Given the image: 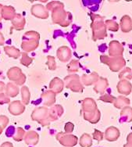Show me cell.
Instances as JSON below:
<instances>
[{
	"label": "cell",
	"instance_id": "1",
	"mask_svg": "<svg viewBox=\"0 0 132 147\" xmlns=\"http://www.w3.org/2000/svg\"><path fill=\"white\" fill-rule=\"evenodd\" d=\"M46 9L52 12V20L54 24H59L61 27H67L72 20V16L70 12L64 9L63 3L59 1H53L47 4Z\"/></svg>",
	"mask_w": 132,
	"mask_h": 147
},
{
	"label": "cell",
	"instance_id": "2",
	"mask_svg": "<svg viewBox=\"0 0 132 147\" xmlns=\"http://www.w3.org/2000/svg\"><path fill=\"white\" fill-rule=\"evenodd\" d=\"M92 24L91 27L92 29V39L93 41L104 39L106 38V26L104 22V18L98 14L91 13Z\"/></svg>",
	"mask_w": 132,
	"mask_h": 147
},
{
	"label": "cell",
	"instance_id": "3",
	"mask_svg": "<svg viewBox=\"0 0 132 147\" xmlns=\"http://www.w3.org/2000/svg\"><path fill=\"white\" fill-rule=\"evenodd\" d=\"M23 42L21 44V48L26 53L34 51L38 48L39 45L40 35L34 31H31L26 32L23 36Z\"/></svg>",
	"mask_w": 132,
	"mask_h": 147
},
{
	"label": "cell",
	"instance_id": "4",
	"mask_svg": "<svg viewBox=\"0 0 132 147\" xmlns=\"http://www.w3.org/2000/svg\"><path fill=\"white\" fill-rule=\"evenodd\" d=\"M100 61L106 64L112 72H118L122 71L126 65V61L123 57H110L108 56H101Z\"/></svg>",
	"mask_w": 132,
	"mask_h": 147
},
{
	"label": "cell",
	"instance_id": "5",
	"mask_svg": "<svg viewBox=\"0 0 132 147\" xmlns=\"http://www.w3.org/2000/svg\"><path fill=\"white\" fill-rule=\"evenodd\" d=\"M48 110L49 109L45 107H40L36 108L31 113V119L39 123L43 127L48 126L51 123L48 117Z\"/></svg>",
	"mask_w": 132,
	"mask_h": 147
},
{
	"label": "cell",
	"instance_id": "6",
	"mask_svg": "<svg viewBox=\"0 0 132 147\" xmlns=\"http://www.w3.org/2000/svg\"><path fill=\"white\" fill-rule=\"evenodd\" d=\"M64 84L66 88H69L73 92H82L84 90V85H82L81 78L77 74H70L64 78Z\"/></svg>",
	"mask_w": 132,
	"mask_h": 147
},
{
	"label": "cell",
	"instance_id": "7",
	"mask_svg": "<svg viewBox=\"0 0 132 147\" xmlns=\"http://www.w3.org/2000/svg\"><path fill=\"white\" fill-rule=\"evenodd\" d=\"M7 76L9 79L18 85H22L26 81L25 74L22 73L21 69L19 67L10 68L7 72Z\"/></svg>",
	"mask_w": 132,
	"mask_h": 147
},
{
	"label": "cell",
	"instance_id": "8",
	"mask_svg": "<svg viewBox=\"0 0 132 147\" xmlns=\"http://www.w3.org/2000/svg\"><path fill=\"white\" fill-rule=\"evenodd\" d=\"M56 139L64 146L72 147L77 143V138L76 136L64 132L58 133L56 135Z\"/></svg>",
	"mask_w": 132,
	"mask_h": 147
},
{
	"label": "cell",
	"instance_id": "9",
	"mask_svg": "<svg viewBox=\"0 0 132 147\" xmlns=\"http://www.w3.org/2000/svg\"><path fill=\"white\" fill-rule=\"evenodd\" d=\"M124 46L117 40L111 41L109 44V55L110 57H123Z\"/></svg>",
	"mask_w": 132,
	"mask_h": 147
},
{
	"label": "cell",
	"instance_id": "10",
	"mask_svg": "<svg viewBox=\"0 0 132 147\" xmlns=\"http://www.w3.org/2000/svg\"><path fill=\"white\" fill-rule=\"evenodd\" d=\"M31 13L34 17L40 19H47L49 17V13L47 9L41 4H35L31 7Z\"/></svg>",
	"mask_w": 132,
	"mask_h": 147
},
{
	"label": "cell",
	"instance_id": "11",
	"mask_svg": "<svg viewBox=\"0 0 132 147\" xmlns=\"http://www.w3.org/2000/svg\"><path fill=\"white\" fill-rule=\"evenodd\" d=\"M56 56L57 58L63 63H67L68 62L71 57H72V53L70 49L66 45L61 46L57 49L56 52Z\"/></svg>",
	"mask_w": 132,
	"mask_h": 147
},
{
	"label": "cell",
	"instance_id": "12",
	"mask_svg": "<svg viewBox=\"0 0 132 147\" xmlns=\"http://www.w3.org/2000/svg\"><path fill=\"white\" fill-rule=\"evenodd\" d=\"M98 110L96 101L92 98H86L82 101L81 113H93Z\"/></svg>",
	"mask_w": 132,
	"mask_h": 147
},
{
	"label": "cell",
	"instance_id": "13",
	"mask_svg": "<svg viewBox=\"0 0 132 147\" xmlns=\"http://www.w3.org/2000/svg\"><path fill=\"white\" fill-rule=\"evenodd\" d=\"M117 92L120 94L124 96H128L131 92L132 85L128 80H120V82L117 85Z\"/></svg>",
	"mask_w": 132,
	"mask_h": 147
},
{
	"label": "cell",
	"instance_id": "14",
	"mask_svg": "<svg viewBox=\"0 0 132 147\" xmlns=\"http://www.w3.org/2000/svg\"><path fill=\"white\" fill-rule=\"evenodd\" d=\"M9 112L14 115V116H18L21 113H23L25 110V106L19 100L13 101L9 105Z\"/></svg>",
	"mask_w": 132,
	"mask_h": 147
},
{
	"label": "cell",
	"instance_id": "15",
	"mask_svg": "<svg viewBox=\"0 0 132 147\" xmlns=\"http://www.w3.org/2000/svg\"><path fill=\"white\" fill-rule=\"evenodd\" d=\"M99 75L96 72L88 74H83L81 78V83L83 85L85 86H90L92 85H96V82L99 79Z\"/></svg>",
	"mask_w": 132,
	"mask_h": 147
},
{
	"label": "cell",
	"instance_id": "16",
	"mask_svg": "<svg viewBox=\"0 0 132 147\" xmlns=\"http://www.w3.org/2000/svg\"><path fill=\"white\" fill-rule=\"evenodd\" d=\"M63 113V108L61 105H54L48 110V117L50 121H55L62 116Z\"/></svg>",
	"mask_w": 132,
	"mask_h": 147
},
{
	"label": "cell",
	"instance_id": "17",
	"mask_svg": "<svg viewBox=\"0 0 132 147\" xmlns=\"http://www.w3.org/2000/svg\"><path fill=\"white\" fill-rule=\"evenodd\" d=\"M64 88V82L59 78H54L49 83V89L54 93H60Z\"/></svg>",
	"mask_w": 132,
	"mask_h": 147
},
{
	"label": "cell",
	"instance_id": "18",
	"mask_svg": "<svg viewBox=\"0 0 132 147\" xmlns=\"http://www.w3.org/2000/svg\"><path fill=\"white\" fill-rule=\"evenodd\" d=\"M56 94L53 91L48 90L42 94V99L43 104L45 107H52L56 102Z\"/></svg>",
	"mask_w": 132,
	"mask_h": 147
},
{
	"label": "cell",
	"instance_id": "19",
	"mask_svg": "<svg viewBox=\"0 0 132 147\" xmlns=\"http://www.w3.org/2000/svg\"><path fill=\"white\" fill-rule=\"evenodd\" d=\"M108 86H109L108 80L106 78H105L100 77L98 81L96 82V84L94 86L93 89H94V91L96 92V93L103 95V93L106 90V88H108Z\"/></svg>",
	"mask_w": 132,
	"mask_h": 147
},
{
	"label": "cell",
	"instance_id": "20",
	"mask_svg": "<svg viewBox=\"0 0 132 147\" xmlns=\"http://www.w3.org/2000/svg\"><path fill=\"white\" fill-rule=\"evenodd\" d=\"M120 28L124 33H127L132 30V20L128 15H124L122 17L120 22Z\"/></svg>",
	"mask_w": 132,
	"mask_h": 147
},
{
	"label": "cell",
	"instance_id": "21",
	"mask_svg": "<svg viewBox=\"0 0 132 147\" xmlns=\"http://www.w3.org/2000/svg\"><path fill=\"white\" fill-rule=\"evenodd\" d=\"M119 136H120V131L118 128L113 126L108 127L105 132V138L110 142L116 141L119 138Z\"/></svg>",
	"mask_w": 132,
	"mask_h": 147
},
{
	"label": "cell",
	"instance_id": "22",
	"mask_svg": "<svg viewBox=\"0 0 132 147\" xmlns=\"http://www.w3.org/2000/svg\"><path fill=\"white\" fill-rule=\"evenodd\" d=\"M16 12H15V9L13 6H3L1 11V16L2 18L5 19L6 20H13L15 16H16Z\"/></svg>",
	"mask_w": 132,
	"mask_h": 147
},
{
	"label": "cell",
	"instance_id": "23",
	"mask_svg": "<svg viewBox=\"0 0 132 147\" xmlns=\"http://www.w3.org/2000/svg\"><path fill=\"white\" fill-rule=\"evenodd\" d=\"M83 117L85 121H88L92 124H96L99 121L101 117V113L99 110H97L93 113H83Z\"/></svg>",
	"mask_w": 132,
	"mask_h": 147
},
{
	"label": "cell",
	"instance_id": "24",
	"mask_svg": "<svg viewBox=\"0 0 132 147\" xmlns=\"http://www.w3.org/2000/svg\"><path fill=\"white\" fill-rule=\"evenodd\" d=\"M12 24L13 25L14 28L17 30V31H20V30H23L24 28L25 19L21 15L17 13V14H16L13 19L12 20Z\"/></svg>",
	"mask_w": 132,
	"mask_h": 147
},
{
	"label": "cell",
	"instance_id": "25",
	"mask_svg": "<svg viewBox=\"0 0 132 147\" xmlns=\"http://www.w3.org/2000/svg\"><path fill=\"white\" fill-rule=\"evenodd\" d=\"M39 139V136L38 133L34 131H30L27 134H25L24 140L25 142L28 145H36Z\"/></svg>",
	"mask_w": 132,
	"mask_h": 147
},
{
	"label": "cell",
	"instance_id": "26",
	"mask_svg": "<svg viewBox=\"0 0 132 147\" xmlns=\"http://www.w3.org/2000/svg\"><path fill=\"white\" fill-rule=\"evenodd\" d=\"M121 121L122 122L132 121V107H126L122 109L121 112Z\"/></svg>",
	"mask_w": 132,
	"mask_h": 147
},
{
	"label": "cell",
	"instance_id": "27",
	"mask_svg": "<svg viewBox=\"0 0 132 147\" xmlns=\"http://www.w3.org/2000/svg\"><path fill=\"white\" fill-rule=\"evenodd\" d=\"M113 105L117 109H122V108L129 107L130 99L124 96H120L117 98H116L115 102H113Z\"/></svg>",
	"mask_w": 132,
	"mask_h": 147
},
{
	"label": "cell",
	"instance_id": "28",
	"mask_svg": "<svg viewBox=\"0 0 132 147\" xmlns=\"http://www.w3.org/2000/svg\"><path fill=\"white\" fill-rule=\"evenodd\" d=\"M19 93V88L14 83L9 82L6 86V95L8 97H15Z\"/></svg>",
	"mask_w": 132,
	"mask_h": 147
},
{
	"label": "cell",
	"instance_id": "29",
	"mask_svg": "<svg viewBox=\"0 0 132 147\" xmlns=\"http://www.w3.org/2000/svg\"><path fill=\"white\" fill-rule=\"evenodd\" d=\"M4 51L6 52L9 57H13V59H18L20 56V50L13 46H5Z\"/></svg>",
	"mask_w": 132,
	"mask_h": 147
},
{
	"label": "cell",
	"instance_id": "30",
	"mask_svg": "<svg viewBox=\"0 0 132 147\" xmlns=\"http://www.w3.org/2000/svg\"><path fill=\"white\" fill-rule=\"evenodd\" d=\"M80 145L81 147H90L92 145V139L90 135L88 133H84L80 139Z\"/></svg>",
	"mask_w": 132,
	"mask_h": 147
},
{
	"label": "cell",
	"instance_id": "31",
	"mask_svg": "<svg viewBox=\"0 0 132 147\" xmlns=\"http://www.w3.org/2000/svg\"><path fill=\"white\" fill-rule=\"evenodd\" d=\"M80 67H81V63L78 60L72 59L67 65V71L69 73H75L78 71Z\"/></svg>",
	"mask_w": 132,
	"mask_h": 147
},
{
	"label": "cell",
	"instance_id": "32",
	"mask_svg": "<svg viewBox=\"0 0 132 147\" xmlns=\"http://www.w3.org/2000/svg\"><path fill=\"white\" fill-rule=\"evenodd\" d=\"M120 80L132 79V70L130 67H124L119 74Z\"/></svg>",
	"mask_w": 132,
	"mask_h": 147
},
{
	"label": "cell",
	"instance_id": "33",
	"mask_svg": "<svg viewBox=\"0 0 132 147\" xmlns=\"http://www.w3.org/2000/svg\"><path fill=\"white\" fill-rule=\"evenodd\" d=\"M21 96H22L23 104L28 105L29 103V101H30V96H31V94H30V92H29L28 87H26V86L22 87Z\"/></svg>",
	"mask_w": 132,
	"mask_h": 147
},
{
	"label": "cell",
	"instance_id": "34",
	"mask_svg": "<svg viewBox=\"0 0 132 147\" xmlns=\"http://www.w3.org/2000/svg\"><path fill=\"white\" fill-rule=\"evenodd\" d=\"M106 26V28L108 30H110V31H113L116 32L120 28V25H119L117 23L112 20H106L105 21Z\"/></svg>",
	"mask_w": 132,
	"mask_h": 147
},
{
	"label": "cell",
	"instance_id": "35",
	"mask_svg": "<svg viewBox=\"0 0 132 147\" xmlns=\"http://www.w3.org/2000/svg\"><path fill=\"white\" fill-rule=\"evenodd\" d=\"M25 136V131L24 130L21 128V127H17V129L14 131V134L13 135V138L15 141L20 142L21 140H23L24 137Z\"/></svg>",
	"mask_w": 132,
	"mask_h": 147
},
{
	"label": "cell",
	"instance_id": "36",
	"mask_svg": "<svg viewBox=\"0 0 132 147\" xmlns=\"http://www.w3.org/2000/svg\"><path fill=\"white\" fill-rule=\"evenodd\" d=\"M46 64L48 66V70L50 71H55L56 69V63L55 57L53 56H48L47 57V63Z\"/></svg>",
	"mask_w": 132,
	"mask_h": 147
},
{
	"label": "cell",
	"instance_id": "37",
	"mask_svg": "<svg viewBox=\"0 0 132 147\" xmlns=\"http://www.w3.org/2000/svg\"><path fill=\"white\" fill-rule=\"evenodd\" d=\"M99 100L103 101L105 102H109V103H113L115 102L116 97H114L112 95H109V94H104V95H102L99 97Z\"/></svg>",
	"mask_w": 132,
	"mask_h": 147
},
{
	"label": "cell",
	"instance_id": "38",
	"mask_svg": "<svg viewBox=\"0 0 132 147\" xmlns=\"http://www.w3.org/2000/svg\"><path fill=\"white\" fill-rule=\"evenodd\" d=\"M21 56H22V58L20 59V63H22L23 65L28 67L32 63V61H33V59H31V57H28L27 53H23L21 54Z\"/></svg>",
	"mask_w": 132,
	"mask_h": 147
},
{
	"label": "cell",
	"instance_id": "39",
	"mask_svg": "<svg viewBox=\"0 0 132 147\" xmlns=\"http://www.w3.org/2000/svg\"><path fill=\"white\" fill-rule=\"evenodd\" d=\"M93 139L97 141H101L102 139H103V133L97 129H95V131L93 133Z\"/></svg>",
	"mask_w": 132,
	"mask_h": 147
},
{
	"label": "cell",
	"instance_id": "40",
	"mask_svg": "<svg viewBox=\"0 0 132 147\" xmlns=\"http://www.w3.org/2000/svg\"><path fill=\"white\" fill-rule=\"evenodd\" d=\"M73 128H74V125H73V123L71 122H68L65 125V132L67 134H70L73 131Z\"/></svg>",
	"mask_w": 132,
	"mask_h": 147
},
{
	"label": "cell",
	"instance_id": "41",
	"mask_svg": "<svg viewBox=\"0 0 132 147\" xmlns=\"http://www.w3.org/2000/svg\"><path fill=\"white\" fill-rule=\"evenodd\" d=\"M10 102V99L6 94L0 93V104H5Z\"/></svg>",
	"mask_w": 132,
	"mask_h": 147
},
{
	"label": "cell",
	"instance_id": "42",
	"mask_svg": "<svg viewBox=\"0 0 132 147\" xmlns=\"http://www.w3.org/2000/svg\"><path fill=\"white\" fill-rule=\"evenodd\" d=\"M9 119L6 116H0V126L3 127V128H5L6 127V125H8Z\"/></svg>",
	"mask_w": 132,
	"mask_h": 147
},
{
	"label": "cell",
	"instance_id": "43",
	"mask_svg": "<svg viewBox=\"0 0 132 147\" xmlns=\"http://www.w3.org/2000/svg\"><path fill=\"white\" fill-rule=\"evenodd\" d=\"M4 37H3V34L0 32V45H4Z\"/></svg>",
	"mask_w": 132,
	"mask_h": 147
},
{
	"label": "cell",
	"instance_id": "44",
	"mask_svg": "<svg viewBox=\"0 0 132 147\" xmlns=\"http://www.w3.org/2000/svg\"><path fill=\"white\" fill-rule=\"evenodd\" d=\"M1 147H13V144H12V143H10V142H7L3 143Z\"/></svg>",
	"mask_w": 132,
	"mask_h": 147
},
{
	"label": "cell",
	"instance_id": "45",
	"mask_svg": "<svg viewBox=\"0 0 132 147\" xmlns=\"http://www.w3.org/2000/svg\"><path fill=\"white\" fill-rule=\"evenodd\" d=\"M5 88V84L3 82H0V92H3Z\"/></svg>",
	"mask_w": 132,
	"mask_h": 147
},
{
	"label": "cell",
	"instance_id": "46",
	"mask_svg": "<svg viewBox=\"0 0 132 147\" xmlns=\"http://www.w3.org/2000/svg\"><path fill=\"white\" fill-rule=\"evenodd\" d=\"M127 142H132V133H131L129 136H127Z\"/></svg>",
	"mask_w": 132,
	"mask_h": 147
},
{
	"label": "cell",
	"instance_id": "47",
	"mask_svg": "<svg viewBox=\"0 0 132 147\" xmlns=\"http://www.w3.org/2000/svg\"><path fill=\"white\" fill-rule=\"evenodd\" d=\"M3 6L0 4V20H1V19H2V16H1V11H2V9H3Z\"/></svg>",
	"mask_w": 132,
	"mask_h": 147
},
{
	"label": "cell",
	"instance_id": "48",
	"mask_svg": "<svg viewBox=\"0 0 132 147\" xmlns=\"http://www.w3.org/2000/svg\"><path fill=\"white\" fill-rule=\"evenodd\" d=\"M124 147H132V143L131 142H130V144H129V142H128V144L125 145Z\"/></svg>",
	"mask_w": 132,
	"mask_h": 147
},
{
	"label": "cell",
	"instance_id": "49",
	"mask_svg": "<svg viewBox=\"0 0 132 147\" xmlns=\"http://www.w3.org/2000/svg\"><path fill=\"white\" fill-rule=\"evenodd\" d=\"M3 129H4V128H3V127H1V126H0V135H1V134H2V132H3Z\"/></svg>",
	"mask_w": 132,
	"mask_h": 147
}]
</instances>
